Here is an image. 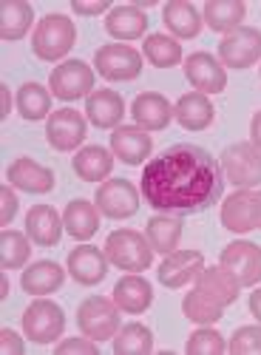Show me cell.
<instances>
[{"mask_svg":"<svg viewBox=\"0 0 261 355\" xmlns=\"http://www.w3.org/2000/svg\"><path fill=\"white\" fill-rule=\"evenodd\" d=\"M63 279H66V270L60 268L57 261H35L28 270H23L20 276V287L32 295H46V293H54L63 287Z\"/></svg>","mask_w":261,"mask_h":355,"instance_id":"cell-28","label":"cell"},{"mask_svg":"<svg viewBox=\"0 0 261 355\" xmlns=\"http://www.w3.org/2000/svg\"><path fill=\"white\" fill-rule=\"evenodd\" d=\"M23 330L26 336L37 341V344H51L63 336L66 330V315L60 310V304H54L48 299H37L28 304V310L23 313Z\"/></svg>","mask_w":261,"mask_h":355,"instance_id":"cell-8","label":"cell"},{"mask_svg":"<svg viewBox=\"0 0 261 355\" xmlns=\"http://www.w3.org/2000/svg\"><path fill=\"white\" fill-rule=\"evenodd\" d=\"M131 116L145 131H162V128L170 125L173 108L159 92H145L131 103Z\"/></svg>","mask_w":261,"mask_h":355,"instance_id":"cell-21","label":"cell"},{"mask_svg":"<svg viewBox=\"0 0 261 355\" xmlns=\"http://www.w3.org/2000/svg\"><path fill=\"white\" fill-rule=\"evenodd\" d=\"M63 225H66V233L74 236L77 242H89L91 236L100 230V211H97V205L85 202V199L69 202L66 214H63Z\"/></svg>","mask_w":261,"mask_h":355,"instance_id":"cell-26","label":"cell"},{"mask_svg":"<svg viewBox=\"0 0 261 355\" xmlns=\"http://www.w3.org/2000/svg\"><path fill=\"white\" fill-rule=\"evenodd\" d=\"M17 111H20L23 120L37 123L51 111V94L40 83H26V85H20V92H17Z\"/></svg>","mask_w":261,"mask_h":355,"instance_id":"cell-35","label":"cell"},{"mask_svg":"<svg viewBox=\"0 0 261 355\" xmlns=\"http://www.w3.org/2000/svg\"><path fill=\"white\" fill-rule=\"evenodd\" d=\"M111 151L125 165H142L154 151V139L139 125H120L111 134Z\"/></svg>","mask_w":261,"mask_h":355,"instance_id":"cell-18","label":"cell"},{"mask_svg":"<svg viewBox=\"0 0 261 355\" xmlns=\"http://www.w3.org/2000/svg\"><path fill=\"white\" fill-rule=\"evenodd\" d=\"M219 264L233 273L242 287H253L261 282V248L253 242H230L222 250Z\"/></svg>","mask_w":261,"mask_h":355,"instance_id":"cell-14","label":"cell"},{"mask_svg":"<svg viewBox=\"0 0 261 355\" xmlns=\"http://www.w3.org/2000/svg\"><path fill=\"white\" fill-rule=\"evenodd\" d=\"M233 355H261V327H239L227 344Z\"/></svg>","mask_w":261,"mask_h":355,"instance_id":"cell-38","label":"cell"},{"mask_svg":"<svg viewBox=\"0 0 261 355\" xmlns=\"http://www.w3.org/2000/svg\"><path fill=\"white\" fill-rule=\"evenodd\" d=\"M250 145L255 151H261V111H255L253 123H250Z\"/></svg>","mask_w":261,"mask_h":355,"instance_id":"cell-43","label":"cell"},{"mask_svg":"<svg viewBox=\"0 0 261 355\" xmlns=\"http://www.w3.org/2000/svg\"><path fill=\"white\" fill-rule=\"evenodd\" d=\"M94 202L105 219H128L139 211V191L128 180H108L97 188Z\"/></svg>","mask_w":261,"mask_h":355,"instance_id":"cell-12","label":"cell"},{"mask_svg":"<svg viewBox=\"0 0 261 355\" xmlns=\"http://www.w3.org/2000/svg\"><path fill=\"white\" fill-rule=\"evenodd\" d=\"M0 295H3V299H6V295H9V282L3 279V282H0Z\"/></svg>","mask_w":261,"mask_h":355,"instance_id":"cell-46","label":"cell"},{"mask_svg":"<svg viewBox=\"0 0 261 355\" xmlns=\"http://www.w3.org/2000/svg\"><path fill=\"white\" fill-rule=\"evenodd\" d=\"M239 279L230 273L227 268H205L196 279V287L193 293L185 295L182 302V313L201 324V327H208V324H216L224 310L239 299Z\"/></svg>","mask_w":261,"mask_h":355,"instance_id":"cell-2","label":"cell"},{"mask_svg":"<svg viewBox=\"0 0 261 355\" xmlns=\"http://www.w3.org/2000/svg\"><path fill=\"white\" fill-rule=\"evenodd\" d=\"M71 9L77 15H102L108 9V0H100V3H82V0H74Z\"/></svg>","mask_w":261,"mask_h":355,"instance_id":"cell-41","label":"cell"},{"mask_svg":"<svg viewBox=\"0 0 261 355\" xmlns=\"http://www.w3.org/2000/svg\"><path fill=\"white\" fill-rule=\"evenodd\" d=\"M162 23L170 28V35L179 37V40H193L201 32V15L196 12L193 3H185V0L165 3L162 6Z\"/></svg>","mask_w":261,"mask_h":355,"instance_id":"cell-27","label":"cell"},{"mask_svg":"<svg viewBox=\"0 0 261 355\" xmlns=\"http://www.w3.org/2000/svg\"><path fill=\"white\" fill-rule=\"evenodd\" d=\"M71 168H74V173L80 176V180L100 182V180H105V176L111 173L114 157L105 151L102 145H85V148H80V154L74 157Z\"/></svg>","mask_w":261,"mask_h":355,"instance_id":"cell-30","label":"cell"},{"mask_svg":"<svg viewBox=\"0 0 261 355\" xmlns=\"http://www.w3.org/2000/svg\"><path fill=\"white\" fill-rule=\"evenodd\" d=\"M154 349V333L139 321H128L114 336V352L117 355H148Z\"/></svg>","mask_w":261,"mask_h":355,"instance_id":"cell-33","label":"cell"},{"mask_svg":"<svg viewBox=\"0 0 261 355\" xmlns=\"http://www.w3.org/2000/svg\"><path fill=\"white\" fill-rule=\"evenodd\" d=\"M89 134V125H85V116L74 108H60L48 114L46 123V139L54 151H77L80 142Z\"/></svg>","mask_w":261,"mask_h":355,"instance_id":"cell-11","label":"cell"},{"mask_svg":"<svg viewBox=\"0 0 261 355\" xmlns=\"http://www.w3.org/2000/svg\"><path fill=\"white\" fill-rule=\"evenodd\" d=\"M108 256L94 248V245H82V248H74L69 253V261H66V270L71 273V279L82 287H94L100 284L105 276H108Z\"/></svg>","mask_w":261,"mask_h":355,"instance_id":"cell-17","label":"cell"},{"mask_svg":"<svg viewBox=\"0 0 261 355\" xmlns=\"http://www.w3.org/2000/svg\"><path fill=\"white\" fill-rule=\"evenodd\" d=\"M222 225L230 233H250L261 225L258 191H236L222 202Z\"/></svg>","mask_w":261,"mask_h":355,"instance_id":"cell-13","label":"cell"},{"mask_svg":"<svg viewBox=\"0 0 261 355\" xmlns=\"http://www.w3.org/2000/svg\"><path fill=\"white\" fill-rule=\"evenodd\" d=\"M57 352H60V355H69V352H82V355H97V352H100V347H97V341H94V338H89V336H82V338H66L63 344H57Z\"/></svg>","mask_w":261,"mask_h":355,"instance_id":"cell-39","label":"cell"},{"mask_svg":"<svg viewBox=\"0 0 261 355\" xmlns=\"http://www.w3.org/2000/svg\"><path fill=\"white\" fill-rule=\"evenodd\" d=\"M173 116H177V123L188 131H205V128H210L216 111H213L208 94L190 92V94L179 97L177 108H173Z\"/></svg>","mask_w":261,"mask_h":355,"instance_id":"cell-25","label":"cell"},{"mask_svg":"<svg viewBox=\"0 0 261 355\" xmlns=\"http://www.w3.org/2000/svg\"><path fill=\"white\" fill-rule=\"evenodd\" d=\"M94 66L108 83H128L142 74V54L125 43H108L97 49Z\"/></svg>","mask_w":261,"mask_h":355,"instance_id":"cell-7","label":"cell"},{"mask_svg":"<svg viewBox=\"0 0 261 355\" xmlns=\"http://www.w3.org/2000/svg\"><path fill=\"white\" fill-rule=\"evenodd\" d=\"M105 32L114 40H139L145 32H148V15L131 3L114 6L105 17Z\"/></svg>","mask_w":261,"mask_h":355,"instance_id":"cell-23","label":"cell"},{"mask_svg":"<svg viewBox=\"0 0 261 355\" xmlns=\"http://www.w3.org/2000/svg\"><path fill=\"white\" fill-rule=\"evenodd\" d=\"M28 242L32 239L17 230L0 233V264H3V270H20L28 261V256H32V245Z\"/></svg>","mask_w":261,"mask_h":355,"instance_id":"cell-36","label":"cell"},{"mask_svg":"<svg viewBox=\"0 0 261 355\" xmlns=\"http://www.w3.org/2000/svg\"><path fill=\"white\" fill-rule=\"evenodd\" d=\"M261 57V28L242 26L219 43V60L230 69H250Z\"/></svg>","mask_w":261,"mask_h":355,"instance_id":"cell-9","label":"cell"},{"mask_svg":"<svg viewBox=\"0 0 261 355\" xmlns=\"http://www.w3.org/2000/svg\"><path fill=\"white\" fill-rule=\"evenodd\" d=\"M48 88H51L54 97H60L66 103L80 100L85 94H91V88H94V71H91L89 63H82V60H66V63H60V66L51 71Z\"/></svg>","mask_w":261,"mask_h":355,"instance_id":"cell-10","label":"cell"},{"mask_svg":"<svg viewBox=\"0 0 261 355\" xmlns=\"http://www.w3.org/2000/svg\"><path fill=\"white\" fill-rule=\"evenodd\" d=\"M142 54L154 69H173L182 60V43L170 35H148L142 43Z\"/></svg>","mask_w":261,"mask_h":355,"instance_id":"cell-34","label":"cell"},{"mask_svg":"<svg viewBox=\"0 0 261 355\" xmlns=\"http://www.w3.org/2000/svg\"><path fill=\"white\" fill-rule=\"evenodd\" d=\"M185 77L199 94H222L227 85L224 66L208 51H196L185 60Z\"/></svg>","mask_w":261,"mask_h":355,"instance_id":"cell-15","label":"cell"},{"mask_svg":"<svg viewBox=\"0 0 261 355\" xmlns=\"http://www.w3.org/2000/svg\"><path fill=\"white\" fill-rule=\"evenodd\" d=\"M258 202H261V191H258ZM258 227H261V225H258Z\"/></svg>","mask_w":261,"mask_h":355,"instance_id":"cell-47","label":"cell"},{"mask_svg":"<svg viewBox=\"0 0 261 355\" xmlns=\"http://www.w3.org/2000/svg\"><path fill=\"white\" fill-rule=\"evenodd\" d=\"M250 313L255 321H261V287L255 293H250Z\"/></svg>","mask_w":261,"mask_h":355,"instance_id":"cell-44","label":"cell"},{"mask_svg":"<svg viewBox=\"0 0 261 355\" xmlns=\"http://www.w3.org/2000/svg\"><path fill=\"white\" fill-rule=\"evenodd\" d=\"M0 199H3V214H0V222L9 225L15 219V214H17V196L12 193L9 185H3V188H0Z\"/></svg>","mask_w":261,"mask_h":355,"instance_id":"cell-40","label":"cell"},{"mask_svg":"<svg viewBox=\"0 0 261 355\" xmlns=\"http://www.w3.org/2000/svg\"><path fill=\"white\" fill-rule=\"evenodd\" d=\"M0 88H3V111H0V114L6 116V114H9V88H6V85H0Z\"/></svg>","mask_w":261,"mask_h":355,"instance_id":"cell-45","label":"cell"},{"mask_svg":"<svg viewBox=\"0 0 261 355\" xmlns=\"http://www.w3.org/2000/svg\"><path fill=\"white\" fill-rule=\"evenodd\" d=\"M145 239L154 248V253H173L179 248V239H182V222L179 216H154L148 219V227H145Z\"/></svg>","mask_w":261,"mask_h":355,"instance_id":"cell-31","label":"cell"},{"mask_svg":"<svg viewBox=\"0 0 261 355\" xmlns=\"http://www.w3.org/2000/svg\"><path fill=\"white\" fill-rule=\"evenodd\" d=\"M244 15H247V6L242 0H208L205 3V23L219 35H230L242 28Z\"/></svg>","mask_w":261,"mask_h":355,"instance_id":"cell-29","label":"cell"},{"mask_svg":"<svg viewBox=\"0 0 261 355\" xmlns=\"http://www.w3.org/2000/svg\"><path fill=\"white\" fill-rule=\"evenodd\" d=\"M35 20V9L26 3V0H6L0 6V37L6 43L9 40H20Z\"/></svg>","mask_w":261,"mask_h":355,"instance_id":"cell-32","label":"cell"},{"mask_svg":"<svg viewBox=\"0 0 261 355\" xmlns=\"http://www.w3.org/2000/svg\"><path fill=\"white\" fill-rule=\"evenodd\" d=\"M9 180L15 188L20 191H28V193H48L54 188V171L28 159V157H20L9 165Z\"/></svg>","mask_w":261,"mask_h":355,"instance_id":"cell-24","label":"cell"},{"mask_svg":"<svg viewBox=\"0 0 261 355\" xmlns=\"http://www.w3.org/2000/svg\"><path fill=\"white\" fill-rule=\"evenodd\" d=\"M201 270H205V256L199 250H173L159 264L156 276L168 290H179V287L190 284L193 279H199Z\"/></svg>","mask_w":261,"mask_h":355,"instance_id":"cell-16","label":"cell"},{"mask_svg":"<svg viewBox=\"0 0 261 355\" xmlns=\"http://www.w3.org/2000/svg\"><path fill=\"white\" fill-rule=\"evenodd\" d=\"M77 327L82 336H89L94 341L114 338L120 330V307L117 302H108L102 295H89L77 307Z\"/></svg>","mask_w":261,"mask_h":355,"instance_id":"cell-6","label":"cell"},{"mask_svg":"<svg viewBox=\"0 0 261 355\" xmlns=\"http://www.w3.org/2000/svg\"><path fill=\"white\" fill-rule=\"evenodd\" d=\"M105 256L114 268L128 270V273H139L148 270L154 261V248L145 239V233L136 230H114L105 239Z\"/></svg>","mask_w":261,"mask_h":355,"instance_id":"cell-3","label":"cell"},{"mask_svg":"<svg viewBox=\"0 0 261 355\" xmlns=\"http://www.w3.org/2000/svg\"><path fill=\"white\" fill-rule=\"evenodd\" d=\"M74 40H77V28L66 15H46L35 28L32 49L43 63H57L71 51Z\"/></svg>","mask_w":261,"mask_h":355,"instance_id":"cell-4","label":"cell"},{"mask_svg":"<svg viewBox=\"0 0 261 355\" xmlns=\"http://www.w3.org/2000/svg\"><path fill=\"white\" fill-rule=\"evenodd\" d=\"M114 302H117V307L128 315H139L151 307L154 302V290L151 284L145 282L139 273H128L123 276L117 284H114Z\"/></svg>","mask_w":261,"mask_h":355,"instance_id":"cell-22","label":"cell"},{"mask_svg":"<svg viewBox=\"0 0 261 355\" xmlns=\"http://www.w3.org/2000/svg\"><path fill=\"white\" fill-rule=\"evenodd\" d=\"M185 352H188V355H222V352H227V344H224V338H222L216 330L201 327V330H196V333L188 338Z\"/></svg>","mask_w":261,"mask_h":355,"instance_id":"cell-37","label":"cell"},{"mask_svg":"<svg viewBox=\"0 0 261 355\" xmlns=\"http://www.w3.org/2000/svg\"><path fill=\"white\" fill-rule=\"evenodd\" d=\"M0 338H3V352H23V344H20V336L17 333H12L9 327H3L0 330Z\"/></svg>","mask_w":261,"mask_h":355,"instance_id":"cell-42","label":"cell"},{"mask_svg":"<svg viewBox=\"0 0 261 355\" xmlns=\"http://www.w3.org/2000/svg\"><path fill=\"white\" fill-rule=\"evenodd\" d=\"M222 171L224 182L236 185V191H250L261 185V151H255L250 142L227 145L222 151Z\"/></svg>","mask_w":261,"mask_h":355,"instance_id":"cell-5","label":"cell"},{"mask_svg":"<svg viewBox=\"0 0 261 355\" xmlns=\"http://www.w3.org/2000/svg\"><path fill=\"white\" fill-rule=\"evenodd\" d=\"M85 116L97 125V128H120L123 116H125V103L117 92L111 88H97L85 100Z\"/></svg>","mask_w":261,"mask_h":355,"instance_id":"cell-20","label":"cell"},{"mask_svg":"<svg viewBox=\"0 0 261 355\" xmlns=\"http://www.w3.org/2000/svg\"><path fill=\"white\" fill-rule=\"evenodd\" d=\"M66 225L63 216L57 214L51 205H35L26 216V236L32 239L37 248H57Z\"/></svg>","mask_w":261,"mask_h":355,"instance_id":"cell-19","label":"cell"},{"mask_svg":"<svg viewBox=\"0 0 261 355\" xmlns=\"http://www.w3.org/2000/svg\"><path fill=\"white\" fill-rule=\"evenodd\" d=\"M224 193L222 162L201 145L179 142L154 157L142 171V196L168 216H196L210 211Z\"/></svg>","mask_w":261,"mask_h":355,"instance_id":"cell-1","label":"cell"}]
</instances>
